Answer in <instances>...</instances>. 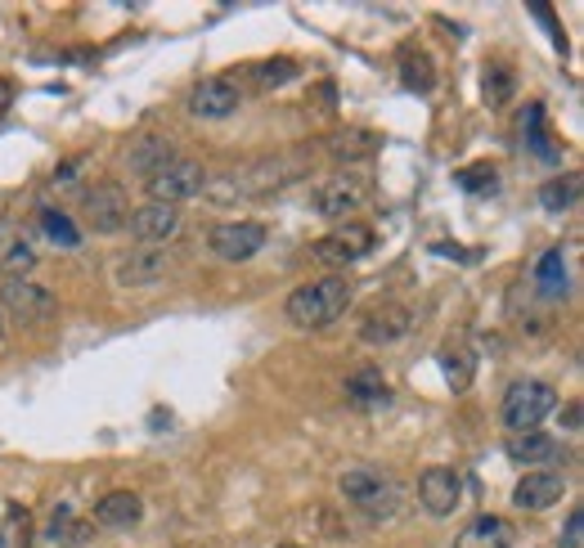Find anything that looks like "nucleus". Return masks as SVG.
<instances>
[{
	"label": "nucleus",
	"mask_w": 584,
	"mask_h": 548,
	"mask_svg": "<svg viewBox=\"0 0 584 548\" xmlns=\"http://www.w3.org/2000/svg\"><path fill=\"white\" fill-rule=\"evenodd\" d=\"M347 306H351V279L324 275V279H315V283L292 288L288 302H283V315H288V324H297V328L315 333V328H328V324L342 320Z\"/></svg>",
	"instance_id": "obj_1"
},
{
	"label": "nucleus",
	"mask_w": 584,
	"mask_h": 548,
	"mask_svg": "<svg viewBox=\"0 0 584 548\" xmlns=\"http://www.w3.org/2000/svg\"><path fill=\"white\" fill-rule=\"evenodd\" d=\"M558 410V387H549L544 378H517L508 382L504 401H499V418L504 427L517 432H540V423Z\"/></svg>",
	"instance_id": "obj_2"
},
{
	"label": "nucleus",
	"mask_w": 584,
	"mask_h": 548,
	"mask_svg": "<svg viewBox=\"0 0 584 548\" xmlns=\"http://www.w3.org/2000/svg\"><path fill=\"white\" fill-rule=\"evenodd\" d=\"M337 490H342L347 504H356L369 517H392L396 504H401V481L392 472H378V468H351V472H342Z\"/></svg>",
	"instance_id": "obj_3"
},
{
	"label": "nucleus",
	"mask_w": 584,
	"mask_h": 548,
	"mask_svg": "<svg viewBox=\"0 0 584 548\" xmlns=\"http://www.w3.org/2000/svg\"><path fill=\"white\" fill-rule=\"evenodd\" d=\"M373 243H378L373 225H360V221H351V225H337V230H328L324 238H315L311 257H315L319 266L347 270V266H356V261H364V257L373 253Z\"/></svg>",
	"instance_id": "obj_4"
},
{
	"label": "nucleus",
	"mask_w": 584,
	"mask_h": 548,
	"mask_svg": "<svg viewBox=\"0 0 584 548\" xmlns=\"http://www.w3.org/2000/svg\"><path fill=\"white\" fill-rule=\"evenodd\" d=\"M144 189H149L154 203L180 208L184 198H199L207 189V171H203V163H193V158H171L167 167H158L149 180H144Z\"/></svg>",
	"instance_id": "obj_5"
},
{
	"label": "nucleus",
	"mask_w": 584,
	"mask_h": 548,
	"mask_svg": "<svg viewBox=\"0 0 584 548\" xmlns=\"http://www.w3.org/2000/svg\"><path fill=\"white\" fill-rule=\"evenodd\" d=\"M0 311H10V320L23 328H36V324L55 320L59 302L50 288H41L32 279H5V288H0Z\"/></svg>",
	"instance_id": "obj_6"
},
{
	"label": "nucleus",
	"mask_w": 584,
	"mask_h": 548,
	"mask_svg": "<svg viewBox=\"0 0 584 548\" xmlns=\"http://www.w3.org/2000/svg\"><path fill=\"white\" fill-rule=\"evenodd\" d=\"M81 212H86V225H90L94 234H117V230H126V221H131L126 189H122L117 180H100L94 189H86Z\"/></svg>",
	"instance_id": "obj_7"
},
{
	"label": "nucleus",
	"mask_w": 584,
	"mask_h": 548,
	"mask_svg": "<svg viewBox=\"0 0 584 548\" xmlns=\"http://www.w3.org/2000/svg\"><path fill=\"white\" fill-rule=\"evenodd\" d=\"M266 238H270V230L261 221H229V225H216L207 234V247H212L216 261L238 266V261H252L266 247Z\"/></svg>",
	"instance_id": "obj_8"
},
{
	"label": "nucleus",
	"mask_w": 584,
	"mask_h": 548,
	"mask_svg": "<svg viewBox=\"0 0 584 548\" xmlns=\"http://www.w3.org/2000/svg\"><path fill=\"white\" fill-rule=\"evenodd\" d=\"M238 104H243V86L234 77H203L189 90V113L203 122H221V118L238 113Z\"/></svg>",
	"instance_id": "obj_9"
},
{
	"label": "nucleus",
	"mask_w": 584,
	"mask_h": 548,
	"mask_svg": "<svg viewBox=\"0 0 584 548\" xmlns=\"http://www.w3.org/2000/svg\"><path fill=\"white\" fill-rule=\"evenodd\" d=\"M418 504L431 517H450L463 504V477L454 468H427L418 477Z\"/></svg>",
	"instance_id": "obj_10"
},
{
	"label": "nucleus",
	"mask_w": 584,
	"mask_h": 548,
	"mask_svg": "<svg viewBox=\"0 0 584 548\" xmlns=\"http://www.w3.org/2000/svg\"><path fill=\"white\" fill-rule=\"evenodd\" d=\"M167 266H171V257L162 253V247H131V253H122L113 261V279L122 288H149L167 275Z\"/></svg>",
	"instance_id": "obj_11"
},
{
	"label": "nucleus",
	"mask_w": 584,
	"mask_h": 548,
	"mask_svg": "<svg viewBox=\"0 0 584 548\" xmlns=\"http://www.w3.org/2000/svg\"><path fill=\"white\" fill-rule=\"evenodd\" d=\"M562 490H566L562 472H553V468H530L517 481V490H513V504L521 513H544V508H553L562 500Z\"/></svg>",
	"instance_id": "obj_12"
},
{
	"label": "nucleus",
	"mask_w": 584,
	"mask_h": 548,
	"mask_svg": "<svg viewBox=\"0 0 584 548\" xmlns=\"http://www.w3.org/2000/svg\"><path fill=\"white\" fill-rule=\"evenodd\" d=\"M409 328H414V311L401 306V302H386V306H373V311L364 315L360 342H369V346H392V342H401Z\"/></svg>",
	"instance_id": "obj_13"
},
{
	"label": "nucleus",
	"mask_w": 584,
	"mask_h": 548,
	"mask_svg": "<svg viewBox=\"0 0 584 548\" xmlns=\"http://www.w3.org/2000/svg\"><path fill=\"white\" fill-rule=\"evenodd\" d=\"M360 203H364V184L351 180V176H333V180H324V184L315 189V198H311V208H315L319 216H328V221L351 216Z\"/></svg>",
	"instance_id": "obj_14"
},
{
	"label": "nucleus",
	"mask_w": 584,
	"mask_h": 548,
	"mask_svg": "<svg viewBox=\"0 0 584 548\" xmlns=\"http://www.w3.org/2000/svg\"><path fill=\"white\" fill-rule=\"evenodd\" d=\"M131 234L139 238V247H162L176 230H180V208L167 203H144L139 212H131Z\"/></svg>",
	"instance_id": "obj_15"
},
{
	"label": "nucleus",
	"mask_w": 584,
	"mask_h": 548,
	"mask_svg": "<svg viewBox=\"0 0 584 548\" xmlns=\"http://www.w3.org/2000/svg\"><path fill=\"white\" fill-rule=\"evenodd\" d=\"M378 148H382V135L369 131V126H347V131H333L328 135V154H333V163H342V167L369 163Z\"/></svg>",
	"instance_id": "obj_16"
},
{
	"label": "nucleus",
	"mask_w": 584,
	"mask_h": 548,
	"mask_svg": "<svg viewBox=\"0 0 584 548\" xmlns=\"http://www.w3.org/2000/svg\"><path fill=\"white\" fill-rule=\"evenodd\" d=\"M508 459L513 463H521L526 472L530 468H544V463H553V459H566V450L553 440V436H544V432H517V436H508Z\"/></svg>",
	"instance_id": "obj_17"
},
{
	"label": "nucleus",
	"mask_w": 584,
	"mask_h": 548,
	"mask_svg": "<svg viewBox=\"0 0 584 548\" xmlns=\"http://www.w3.org/2000/svg\"><path fill=\"white\" fill-rule=\"evenodd\" d=\"M139 517H144V500L135 490H109L104 500L94 504V522L109 530H131V526H139Z\"/></svg>",
	"instance_id": "obj_18"
},
{
	"label": "nucleus",
	"mask_w": 584,
	"mask_h": 548,
	"mask_svg": "<svg viewBox=\"0 0 584 548\" xmlns=\"http://www.w3.org/2000/svg\"><path fill=\"white\" fill-rule=\"evenodd\" d=\"M342 391H347V401L360 405V410H382L386 401H392V387H386V378L378 369H356L342 382Z\"/></svg>",
	"instance_id": "obj_19"
},
{
	"label": "nucleus",
	"mask_w": 584,
	"mask_h": 548,
	"mask_svg": "<svg viewBox=\"0 0 584 548\" xmlns=\"http://www.w3.org/2000/svg\"><path fill=\"white\" fill-rule=\"evenodd\" d=\"M454 548H513V526L504 517H476L454 535Z\"/></svg>",
	"instance_id": "obj_20"
},
{
	"label": "nucleus",
	"mask_w": 584,
	"mask_h": 548,
	"mask_svg": "<svg viewBox=\"0 0 584 548\" xmlns=\"http://www.w3.org/2000/svg\"><path fill=\"white\" fill-rule=\"evenodd\" d=\"M36 266V247L14 230L10 221H0V275H23Z\"/></svg>",
	"instance_id": "obj_21"
},
{
	"label": "nucleus",
	"mask_w": 584,
	"mask_h": 548,
	"mask_svg": "<svg viewBox=\"0 0 584 548\" xmlns=\"http://www.w3.org/2000/svg\"><path fill=\"white\" fill-rule=\"evenodd\" d=\"M176 158V144L167 139V135H139L131 148H126V163L135 167V171H158V167H167Z\"/></svg>",
	"instance_id": "obj_22"
},
{
	"label": "nucleus",
	"mask_w": 584,
	"mask_h": 548,
	"mask_svg": "<svg viewBox=\"0 0 584 548\" xmlns=\"http://www.w3.org/2000/svg\"><path fill=\"white\" fill-rule=\"evenodd\" d=\"M566 257H562V247H549V253L535 261V288H540L544 297H562L566 292Z\"/></svg>",
	"instance_id": "obj_23"
},
{
	"label": "nucleus",
	"mask_w": 584,
	"mask_h": 548,
	"mask_svg": "<svg viewBox=\"0 0 584 548\" xmlns=\"http://www.w3.org/2000/svg\"><path fill=\"white\" fill-rule=\"evenodd\" d=\"M540 203H544V212H571V208L580 203V171L553 176V180L540 189Z\"/></svg>",
	"instance_id": "obj_24"
},
{
	"label": "nucleus",
	"mask_w": 584,
	"mask_h": 548,
	"mask_svg": "<svg viewBox=\"0 0 584 548\" xmlns=\"http://www.w3.org/2000/svg\"><path fill=\"white\" fill-rule=\"evenodd\" d=\"M401 86L414 90V94H427V90L436 86L431 59H427V55H414V49H405V59H401Z\"/></svg>",
	"instance_id": "obj_25"
},
{
	"label": "nucleus",
	"mask_w": 584,
	"mask_h": 548,
	"mask_svg": "<svg viewBox=\"0 0 584 548\" xmlns=\"http://www.w3.org/2000/svg\"><path fill=\"white\" fill-rule=\"evenodd\" d=\"M36 225H41V234H45V238H50L55 247H77V243H81L77 225H72V221L64 216V212H55V208H41Z\"/></svg>",
	"instance_id": "obj_26"
},
{
	"label": "nucleus",
	"mask_w": 584,
	"mask_h": 548,
	"mask_svg": "<svg viewBox=\"0 0 584 548\" xmlns=\"http://www.w3.org/2000/svg\"><path fill=\"white\" fill-rule=\"evenodd\" d=\"M513 94H517V81H513V72H508L504 64H495L491 72H485V104H491V109H504Z\"/></svg>",
	"instance_id": "obj_27"
},
{
	"label": "nucleus",
	"mask_w": 584,
	"mask_h": 548,
	"mask_svg": "<svg viewBox=\"0 0 584 548\" xmlns=\"http://www.w3.org/2000/svg\"><path fill=\"white\" fill-rule=\"evenodd\" d=\"M41 539L45 544H77V539H86V522H72L68 508H55V517H50V526H45Z\"/></svg>",
	"instance_id": "obj_28"
},
{
	"label": "nucleus",
	"mask_w": 584,
	"mask_h": 548,
	"mask_svg": "<svg viewBox=\"0 0 584 548\" xmlns=\"http://www.w3.org/2000/svg\"><path fill=\"white\" fill-rule=\"evenodd\" d=\"M252 77H257L261 90H274V86H288L292 77H297V64L292 59H266L261 68H252Z\"/></svg>",
	"instance_id": "obj_29"
},
{
	"label": "nucleus",
	"mask_w": 584,
	"mask_h": 548,
	"mask_svg": "<svg viewBox=\"0 0 584 548\" xmlns=\"http://www.w3.org/2000/svg\"><path fill=\"white\" fill-rule=\"evenodd\" d=\"M441 365H446L450 387H454V391H468V382H472V356H468V351H459V356H441Z\"/></svg>",
	"instance_id": "obj_30"
},
{
	"label": "nucleus",
	"mask_w": 584,
	"mask_h": 548,
	"mask_svg": "<svg viewBox=\"0 0 584 548\" xmlns=\"http://www.w3.org/2000/svg\"><path fill=\"white\" fill-rule=\"evenodd\" d=\"M459 184L472 193H491V189H499V176H495V167H472L459 176Z\"/></svg>",
	"instance_id": "obj_31"
},
{
	"label": "nucleus",
	"mask_w": 584,
	"mask_h": 548,
	"mask_svg": "<svg viewBox=\"0 0 584 548\" xmlns=\"http://www.w3.org/2000/svg\"><path fill=\"white\" fill-rule=\"evenodd\" d=\"M580 539H584V513H580V508H571L566 530H562V548H580Z\"/></svg>",
	"instance_id": "obj_32"
},
{
	"label": "nucleus",
	"mask_w": 584,
	"mask_h": 548,
	"mask_svg": "<svg viewBox=\"0 0 584 548\" xmlns=\"http://www.w3.org/2000/svg\"><path fill=\"white\" fill-rule=\"evenodd\" d=\"M562 423H566V427H571V432H575V427H580V405H575V401H571V405H566V418H562Z\"/></svg>",
	"instance_id": "obj_33"
},
{
	"label": "nucleus",
	"mask_w": 584,
	"mask_h": 548,
	"mask_svg": "<svg viewBox=\"0 0 584 548\" xmlns=\"http://www.w3.org/2000/svg\"><path fill=\"white\" fill-rule=\"evenodd\" d=\"M10 104V81H0V109Z\"/></svg>",
	"instance_id": "obj_34"
},
{
	"label": "nucleus",
	"mask_w": 584,
	"mask_h": 548,
	"mask_svg": "<svg viewBox=\"0 0 584 548\" xmlns=\"http://www.w3.org/2000/svg\"><path fill=\"white\" fill-rule=\"evenodd\" d=\"M274 548H302V544H274Z\"/></svg>",
	"instance_id": "obj_35"
},
{
	"label": "nucleus",
	"mask_w": 584,
	"mask_h": 548,
	"mask_svg": "<svg viewBox=\"0 0 584 548\" xmlns=\"http://www.w3.org/2000/svg\"><path fill=\"white\" fill-rule=\"evenodd\" d=\"M0 333H5V320H0Z\"/></svg>",
	"instance_id": "obj_36"
}]
</instances>
